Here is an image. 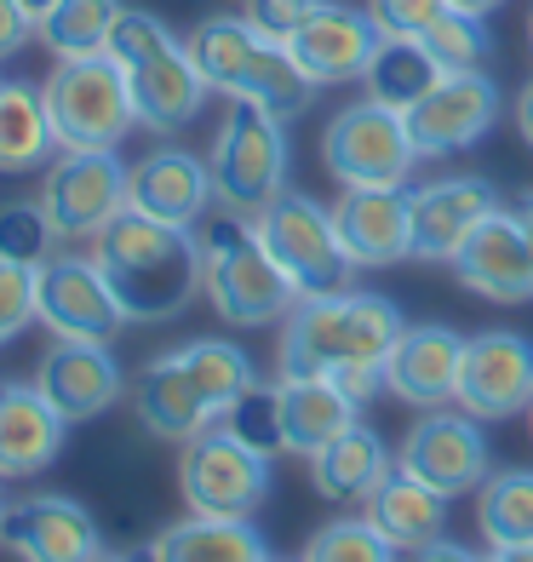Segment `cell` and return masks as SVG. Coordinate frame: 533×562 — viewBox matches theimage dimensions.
I'll return each instance as SVG.
<instances>
[{
    "label": "cell",
    "mask_w": 533,
    "mask_h": 562,
    "mask_svg": "<svg viewBox=\"0 0 533 562\" xmlns=\"http://www.w3.org/2000/svg\"><path fill=\"white\" fill-rule=\"evenodd\" d=\"M30 322H41V304H35V265L0 259V350H7Z\"/></svg>",
    "instance_id": "74e56055"
},
{
    "label": "cell",
    "mask_w": 533,
    "mask_h": 562,
    "mask_svg": "<svg viewBox=\"0 0 533 562\" xmlns=\"http://www.w3.org/2000/svg\"><path fill=\"white\" fill-rule=\"evenodd\" d=\"M213 167L195 161L190 149H149V156L126 172V207L144 218H161L178 229H195L213 207Z\"/></svg>",
    "instance_id": "d6986e66"
},
{
    "label": "cell",
    "mask_w": 533,
    "mask_h": 562,
    "mask_svg": "<svg viewBox=\"0 0 533 562\" xmlns=\"http://www.w3.org/2000/svg\"><path fill=\"white\" fill-rule=\"evenodd\" d=\"M413 195V259L424 265H453V252L470 241V229L499 213V195L488 178H436Z\"/></svg>",
    "instance_id": "cb8c5ba5"
},
{
    "label": "cell",
    "mask_w": 533,
    "mask_h": 562,
    "mask_svg": "<svg viewBox=\"0 0 533 562\" xmlns=\"http://www.w3.org/2000/svg\"><path fill=\"white\" fill-rule=\"evenodd\" d=\"M470 419H511L528 414L533 402V339L494 327V334L465 339V362H460V396Z\"/></svg>",
    "instance_id": "9a60e30c"
},
{
    "label": "cell",
    "mask_w": 533,
    "mask_h": 562,
    "mask_svg": "<svg viewBox=\"0 0 533 562\" xmlns=\"http://www.w3.org/2000/svg\"><path fill=\"white\" fill-rule=\"evenodd\" d=\"M413 562H481V557H476L470 546H453L447 533H442V540H430V546H419V551H413Z\"/></svg>",
    "instance_id": "b9f144b4"
},
{
    "label": "cell",
    "mask_w": 533,
    "mask_h": 562,
    "mask_svg": "<svg viewBox=\"0 0 533 562\" xmlns=\"http://www.w3.org/2000/svg\"><path fill=\"white\" fill-rule=\"evenodd\" d=\"M53 241H58V229H53L41 201H7V207H0V259L41 270Z\"/></svg>",
    "instance_id": "8d00e7d4"
},
{
    "label": "cell",
    "mask_w": 533,
    "mask_h": 562,
    "mask_svg": "<svg viewBox=\"0 0 533 562\" xmlns=\"http://www.w3.org/2000/svg\"><path fill=\"white\" fill-rule=\"evenodd\" d=\"M499 121V87L494 75L481 69H453L430 87L419 104L408 110V133L419 161H442V156H460L476 138H488Z\"/></svg>",
    "instance_id": "4fadbf2b"
},
{
    "label": "cell",
    "mask_w": 533,
    "mask_h": 562,
    "mask_svg": "<svg viewBox=\"0 0 533 562\" xmlns=\"http://www.w3.org/2000/svg\"><path fill=\"white\" fill-rule=\"evenodd\" d=\"M424 41V53L436 58L447 75L453 69H481L488 64V53H494V35H488V18H476V12H442L430 30L419 35Z\"/></svg>",
    "instance_id": "836d02e7"
},
{
    "label": "cell",
    "mask_w": 533,
    "mask_h": 562,
    "mask_svg": "<svg viewBox=\"0 0 533 562\" xmlns=\"http://www.w3.org/2000/svg\"><path fill=\"white\" fill-rule=\"evenodd\" d=\"M401 311L378 293H316L298 299L282 327V379H339L367 402L385 391V356L401 339Z\"/></svg>",
    "instance_id": "6da1fadb"
},
{
    "label": "cell",
    "mask_w": 533,
    "mask_h": 562,
    "mask_svg": "<svg viewBox=\"0 0 533 562\" xmlns=\"http://www.w3.org/2000/svg\"><path fill=\"white\" fill-rule=\"evenodd\" d=\"M396 471H408L419 482H430L436 494L460 499L470 488H481L488 471V437L470 414H447V407H430V414L408 430V442L396 453Z\"/></svg>",
    "instance_id": "5bb4252c"
},
{
    "label": "cell",
    "mask_w": 533,
    "mask_h": 562,
    "mask_svg": "<svg viewBox=\"0 0 533 562\" xmlns=\"http://www.w3.org/2000/svg\"><path fill=\"white\" fill-rule=\"evenodd\" d=\"M528 41H533V12H528Z\"/></svg>",
    "instance_id": "f907efd6"
},
{
    "label": "cell",
    "mask_w": 533,
    "mask_h": 562,
    "mask_svg": "<svg viewBox=\"0 0 533 562\" xmlns=\"http://www.w3.org/2000/svg\"><path fill=\"white\" fill-rule=\"evenodd\" d=\"M178 488H184L190 510H201V517H252L270 499V459L252 453L224 425H213L184 442Z\"/></svg>",
    "instance_id": "30bf717a"
},
{
    "label": "cell",
    "mask_w": 533,
    "mask_h": 562,
    "mask_svg": "<svg viewBox=\"0 0 533 562\" xmlns=\"http://www.w3.org/2000/svg\"><path fill=\"white\" fill-rule=\"evenodd\" d=\"M528 437H533V402H528Z\"/></svg>",
    "instance_id": "681fc988"
},
{
    "label": "cell",
    "mask_w": 533,
    "mask_h": 562,
    "mask_svg": "<svg viewBox=\"0 0 533 562\" xmlns=\"http://www.w3.org/2000/svg\"><path fill=\"white\" fill-rule=\"evenodd\" d=\"M46 115H53L58 149H115L138 126L126 75L110 53L92 58H58V69L46 75Z\"/></svg>",
    "instance_id": "52a82bcc"
},
{
    "label": "cell",
    "mask_w": 533,
    "mask_h": 562,
    "mask_svg": "<svg viewBox=\"0 0 533 562\" xmlns=\"http://www.w3.org/2000/svg\"><path fill=\"white\" fill-rule=\"evenodd\" d=\"M207 167H213L218 207L236 218H259L287 190V167H293L287 121L259 110V104H230V115H224L218 138H213Z\"/></svg>",
    "instance_id": "8992f818"
},
{
    "label": "cell",
    "mask_w": 533,
    "mask_h": 562,
    "mask_svg": "<svg viewBox=\"0 0 533 562\" xmlns=\"http://www.w3.org/2000/svg\"><path fill=\"white\" fill-rule=\"evenodd\" d=\"M149 562H275V557L247 517H201V510H190L184 522L156 533Z\"/></svg>",
    "instance_id": "83f0119b"
},
{
    "label": "cell",
    "mask_w": 533,
    "mask_h": 562,
    "mask_svg": "<svg viewBox=\"0 0 533 562\" xmlns=\"http://www.w3.org/2000/svg\"><path fill=\"white\" fill-rule=\"evenodd\" d=\"M367 522L385 533L396 551H419L430 540H442L447 528V494H436L430 482L408 476V471H390L378 482V494L367 499Z\"/></svg>",
    "instance_id": "f1b7e54d"
},
{
    "label": "cell",
    "mask_w": 533,
    "mask_h": 562,
    "mask_svg": "<svg viewBox=\"0 0 533 562\" xmlns=\"http://www.w3.org/2000/svg\"><path fill=\"white\" fill-rule=\"evenodd\" d=\"M115 18H121V0H58V7L35 23V35H41L46 53H58V58H92L110 46Z\"/></svg>",
    "instance_id": "d6a6232c"
},
{
    "label": "cell",
    "mask_w": 533,
    "mask_h": 562,
    "mask_svg": "<svg viewBox=\"0 0 533 562\" xmlns=\"http://www.w3.org/2000/svg\"><path fill=\"white\" fill-rule=\"evenodd\" d=\"M0 540L12 546L18 562H98L104 557V533L98 517L69 499V494H30L7 505Z\"/></svg>",
    "instance_id": "2e32d148"
},
{
    "label": "cell",
    "mask_w": 533,
    "mask_h": 562,
    "mask_svg": "<svg viewBox=\"0 0 533 562\" xmlns=\"http://www.w3.org/2000/svg\"><path fill=\"white\" fill-rule=\"evenodd\" d=\"M218 425L230 430V437H241L252 453H264V459L287 453V437H282V396H275V385H247Z\"/></svg>",
    "instance_id": "e575fe53"
},
{
    "label": "cell",
    "mask_w": 533,
    "mask_h": 562,
    "mask_svg": "<svg viewBox=\"0 0 533 562\" xmlns=\"http://www.w3.org/2000/svg\"><path fill=\"white\" fill-rule=\"evenodd\" d=\"M460 362H465V339L453 327L442 322L401 327V339L385 356V391L408 407H447L460 396Z\"/></svg>",
    "instance_id": "7402d4cb"
},
{
    "label": "cell",
    "mask_w": 533,
    "mask_h": 562,
    "mask_svg": "<svg viewBox=\"0 0 533 562\" xmlns=\"http://www.w3.org/2000/svg\"><path fill=\"white\" fill-rule=\"evenodd\" d=\"M69 419L41 385H0V476H35L58 459Z\"/></svg>",
    "instance_id": "d4e9b609"
},
{
    "label": "cell",
    "mask_w": 533,
    "mask_h": 562,
    "mask_svg": "<svg viewBox=\"0 0 533 562\" xmlns=\"http://www.w3.org/2000/svg\"><path fill=\"white\" fill-rule=\"evenodd\" d=\"M476 533L488 551L533 546V471L511 465V471H494L481 482L476 488Z\"/></svg>",
    "instance_id": "1f68e13d"
},
{
    "label": "cell",
    "mask_w": 533,
    "mask_h": 562,
    "mask_svg": "<svg viewBox=\"0 0 533 562\" xmlns=\"http://www.w3.org/2000/svg\"><path fill=\"white\" fill-rule=\"evenodd\" d=\"M92 259L110 276L126 322H172L201 293V236L133 207L92 241Z\"/></svg>",
    "instance_id": "7a4b0ae2"
},
{
    "label": "cell",
    "mask_w": 533,
    "mask_h": 562,
    "mask_svg": "<svg viewBox=\"0 0 533 562\" xmlns=\"http://www.w3.org/2000/svg\"><path fill=\"white\" fill-rule=\"evenodd\" d=\"M517 126H522V138L533 144V81H528L522 98H517Z\"/></svg>",
    "instance_id": "7bdbcfd3"
},
{
    "label": "cell",
    "mask_w": 533,
    "mask_h": 562,
    "mask_svg": "<svg viewBox=\"0 0 533 562\" xmlns=\"http://www.w3.org/2000/svg\"><path fill=\"white\" fill-rule=\"evenodd\" d=\"M481 562H533V546H499V551H488Z\"/></svg>",
    "instance_id": "ee69618b"
},
{
    "label": "cell",
    "mask_w": 533,
    "mask_h": 562,
    "mask_svg": "<svg viewBox=\"0 0 533 562\" xmlns=\"http://www.w3.org/2000/svg\"><path fill=\"white\" fill-rule=\"evenodd\" d=\"M201 293L230 327H270L298 304L293 281L259 241V224L236 213L201 224Z\"/></svg>",
    "instance_id": "5b68a950"
},
{
    "label": "cell",
    "mask_w": 533,
    "mask_h": 562,
    "mask_svg": "<svg viewBox=\"0 0 533 562\" xmlns=\"http://www.w3.org/2000/svg\"><path fill=\"white\" fill-rule=\"evenodd\" d=\"M35 385L46 391V402H53L69 425H87V419L104 414V407H115V402H121L126 373H121V362L110 356V345L58 339L53 350L41 356Z\"/></svg>",
    "instance_id": "44dd1931"
},
{
    "label": "cell",
    "mask_w": 533,
    "mask_h": 562,
    "mask_svg": "<svg viewBox=\"0 0 533 562\" xmlns=\"http://www.w3.org/2000/svg\"><path fill=\"white\" fill-rule=\"evenodd\" d=\"M442 64L424 53V41H401V35H385L378 41V53H373V64H367V98H378V104H390V110H401L408 115L419 98L442 81Z\"/></svg>",
    "instance_id": "4dcf8cb0"
},
{
    "label": "cell",
    "mask_w": 533,
    "mask_h": 562,
    "mask_svg": "<svg viewBox=\"0 0 533 562\" xmlns=\"http://www.w3.org/2000/svg\"><path fill=\"white\" fill-rule=\"evenodd\" d=\"M133 407H138V425L161 442H190V437L218 425V407L201 391V379L190 373L184 350L156 356V362L133 379Z\"/></svg>",
    "instance_id": "603a6c76"
},
{
    "label": "cell",
    "mask_w": 533,
    "mask_h": 562,
    "mask_svg": "<svg viewBox=\"0 0 533 562\" xmlns=\"http://www.w3.org/2000/svg\"><path fill=\"white\" fill-rule=\"evenodd\" d=\"M385 30L373 23V12H355L339 7V0H321L310 12V23L287 41V53L298 58V69L310 75L316 87H344V81H362Z\"/></svg>",
    "instance_id": "e0dca14e"
},
{
    "label": "cell",
    "mask_w": 533,
    "mask_h": 562,
    "mask_svg": "<svg viewBox=\"0 0 533 562\" xmlns=\"http://www.w3.org/2000/svg\"><path fill=\"white\" fill-rule=\"evenodd\" d=\"M98 562H138V557H121V551H104V557H98Z\"/></svg>",
    "instance_id": "c3c4849f"
},
{
    "label": "cell",
    "mask_w": 533,
    "mask_h": 562,
    "mask_svg": "<svg viewBox=\"0 0 533 562\" xmlns=\"http://www.w3.org/2000/svg\"><path fill=\"white\" fill-rule=\"evenodd\" d=\"M333 224H339V241H344L355 270H385V265L413 259V195H408V184L401 190H344L333 207Z\"/></svg>",
    "instance_id": "ffe728a7"
},
{
    "label": "cell",
    "mask_w": 533,
    "mask_h": 562,
    "mask_svg": "<svg viewBox=\"0 0 533 562\" xmlns=\"http://www.w3.org/2000/svg\"><path fill=\"white\" fill-rule=\"evenodd\" d=\"M0 522H7V499H0Z\"/></svg>",
    "instance_id": "816d5d0a"
},
{
    "label": "cell",
    "mask_w": 533,
    "mask_h": 562,
    "mask_svg": "<svg viewBox=\"0 0 533 562\" xmlns=\"http://www.w3.org/2000/svg\"><path fill=\"white\" fill-rule=\"evenodd\" d=\"M321 7V0H247V23L252 30H264L270 41H293L304 23H310V12Z\"/></svg>",
    "instance_id": "ab89813d"
},
{
    "label": "cell",
    "mask_w": 533,
    "mask_h": 562,
    "mask_svg": "<svg viewBox=\"0 0 533 562\" xmlns=\"http://www.w3.org/2000/svg\"><path fill=\"white\" fill-rule=\"evenodd\" d=\"M126 172L115 149H64L46 167L41 207L64 241H98L126 213Z\"/></svg>",
    "instance_id": "8fae6325"
},
{
    "label": "cell",
    "mask_w": 533,
    "mask_h": 562,
    "mask_svg": "<svg viewBox=\"0 0 533 562\" xmlns=\"http://www.w3.org/2000/svg\"><path fill=\"white\" fill-rule=\"evenodd\" d=\"M53 7H58V0H23V12H30V18H35V23H41V18H46V12H53Z\"/></svg>",
    "instance_id": "7dc6e473"
},
{
    "label": "cell",
    "mask_w": 533,
    "mask_h": 562,
    "mask_svg": "<svg viewBox=\"0 0 533 562\" xmlns=\"http://www.w3.org/2000/svg\"><path fill=\"white\" fill-rule=\"evenodd\" d=\"M35 304H41V327L53 339H81V345H115L126 327V311L110 288V276L98 270V259H46L35 270Z\"/></svg>",
    "instance_id": "7c38bea8"
},
{
    "label": "cell",
    "mask_w": 533,
    "mask_h": 562,
    "mask_svg": "<svg viewBox=\"0 0 533 562\" xmlns=\"http://www.w3.org/2000/svg\"><path fill=\"white\" fill-rule=\"evenodd\" d=\"M298 562H396V546L367 517H339L310 533Z\"/></svg>",
    "instance_id": "d590c367"
},
{
    "label": "cell",
    "mask_w": 533,
    "mask_h": 562,
    "mask_svg": "<svg viewBox=\"0 0 533 562\" xmlns=\"http://www.w3.org/2000/svg\"><path fill=\"white\" fill-rule=\"evenodd\" d=\"M190 58L207 75V87L224 92L230 104H259L270 115H304L316 98V81L298 69V58L282 41H270L264 30H252L247 12L241 18H207L190 35Z\"/></svg>",
    "instance_id": "3957f363"
},
{
    "label": "cell",
    "mask_w": 533,
    "mask_h": 562,
    "mask_svg": "<svg viewBox=\"0 0 533 562\" xmlns=\"http://www.w3.org/2000/svg\"><path fill=\"white\" fill-rule=\"evenodd\" d=\"M373 23L385 35H401V41H419L430 23H436L447 12V0H367Z\"/></svg>",
    "instance_id": "f35d334b"
},
{
    "label": "cell",
    "mask_w": 533,
    "mask_h": 562,
    "mask_svg": "<svg viewBox=\"0 0 533 562\" xmlns=\"http://www.w3.org/2000/svg\"><path fill=\"white\" fill-rule=\"evenodd\" d=\"M453 276L494 304H528L533 299V247L522 236V218L504 207L488 213L470 229V241L453 252Z\"/></svg>",
    "instance_id": "ac0fdd59"
},
{
    "label": "cell",
    "mask_w": 533,
    "mask_h": 562,
    "mask_svg": "<svg viewBox=\"0 0 533 562\" xmlns=\"http://www.w3.org/2000/svg\"><path fill=\"white\" fill-rule=\"evenodd\" d=\"M390 471H396V453H390L385 437H378V430H367L362 419H355L344 437H333V442L310 459L316 488H321L327 499H339V505H367Z\"/></svg>",
    "instance_id": "4316f807"
},
{
    "label": "cell",
    "mask_w": 533,
    "mask_h": 562,
    "mask_svg": "<svg viewBox=\"0 0 533 562\" xmlns=\"http://www.w3.org/2000/svg\"><path fill=\"white\" fill-rule=\"evenodd\" d=\"M453 12H476V18H488V12H499L504 0H447Z\"/></svg>",
    "instance_id": "f6af8a7d"
},
{
    "label": "cell",
    "mask_w": 533,
    "mask_h": 562,
    "mask_svg": "<svg viewBox=\"0 0 533 562\" xmlns=\"http://www.w3.org/2000/svg\"><path fill=\"white\" fill-rule=\"evenodd\" d=\"M321 161L344 190H401L419 167V149L408 133V115L378 104V98H362V104H344L327 121Z\"/></svg>",
    "instance_id": "ba28073f"
},
{
    "label": "cell",
    "mask_w": 533,
    "mask_h": 562,
    "mask_svg": "<svg viewBox=\"0 0 533 562\" xmlns=\"http://www.w3.org/2000/svg\"><path fill=\"white\" fill-rule=\"evenodd\" d=\"M517 218H522V236H528V247H533V195L517 207Z\"/></svg>",
    "instance_id": "bcb514c9"
},
{
    "label": "cell",
    "mask_w": 533,
    "mask_h": 562,
    "mask_svg": "<svg viewBox=\"0 0 533 562\" xmlns=\"http://www.w3.org/2000/svg\"><path fill=\"white\" fill-rule=\"evenodd\" d=\"M58 133L46 115V92L30 81H0V172H35L53 161Z\"/></svg>",
    "instance_id": "f546056e"
},
{
    "label": "cell",
    "mask_w": 533,
    "mask_h": 562,
    "mask_svg": "<svg viewBox=\"0 0 533 562\" xmlns=\"http://www.w3.org/2000/svg\"><path fill=\"white\" fill-rule=\"evenodd\" d=\"M252 224H259V241L270 247V259L282 265V276L293 281L298 299L339 293L344 281H350L355 265H350V252H344V241H339L333 213H327L316 195L282 190Z\"/></svg>",
    "instance_id": "9c48e42d"
},
{
    "label": "cell",
    "mask_w": 533,
    "mask_h": 562,
    "mask_svg": "<svg viewBox=\"0 0 533 562\" xmlns=\"http://www.w3.org/2000/svg\"><path fill=\"white\" fill-rule=\"evenodd\" d=\"M104 53L121 64L138 126H149V133H178V126H190L201 115V104H207V92H213L207 75L190 58V41H178L156 12L121 7Z\"/></svg>",
    "instance_id": "277c9868"
},
{
    "label": "cell",
    "mask_w": 533,
    "mask_h": 562,
    "mask_svg": "<svg viewBox=\"0 0 533 562\" xmlns=\"http://www.w3.org/2000/svg\"><path fill=\"white\" fill-rule=\"evenodd\" d=\"M282 396V437H287V453H304L316 459L333 437L362 419V402H355L339 379H282L275 385Z\"/></svg>",
    "instance_id": "484cf974"
},
{
    "label": "cell",
    "mask_w": 533,
    "mask_h": 562,
    "mask_svg": "<svg viewBox=\"0 0 533 562\" xmlns=\"http://www.w3.org/2000/svg\"><path fill=\"white\" fill-rule=\"evenodd\" d=\"M30 35H35V18L23 12V0H0V58H12Z\"/></svg>",
    "instance_id": "60d3db41"
}]
</instances>
